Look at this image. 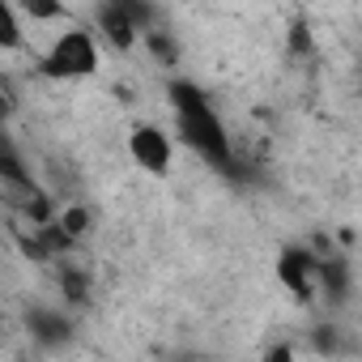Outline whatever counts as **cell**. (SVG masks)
<instances>
[{"label": "cell", "mask_w": 362, "mask_h": 362, "mask_svg": "<svg viewBox=\"0 0 362 362\" xmlns=\"http://www.w3.org/2000/svg\"><path fill=\"white\" fill-rule=\"evenodd\" d=\"M277 281L294 294V298H311L320 290V260L307 247H286L277 256Z\"/></svg>", "instance_id": "4"}, {"label": "cell", "mask_w": 362, "mask_h": 362, "mask_svg": "<svg viewBox=\"0 0 362 362\" xmlns=\"http://www.w3.org/2000/svg\"><path fill=\"white\" fill-rule=\"evenodd\" d=\"M128 153L132 162L145 170V175H170V162H175V141L158 128V124H136L132 136H128Z\"/></svg>", "instance_id": "3"}, {"label": "cell", "mask_w": 362, "mask_h": 362, "mask_svg": "<svg viewBox=\"0 0 362 362\" xmlns=\"http://www.w3.org/2000/svg\"><path fill=\"white\" fill-rule=\"evenodd\" d=\"M86 222H90V218H86V209H64L56 226H60V230H64L69 239H77V235H86V230H90Z\"/></svg>", "instance_id": "7"}, {"label": "cell", "mask_w": 362, "mask_h": 362, "mask_svg": "<svg viewBox=\"0 0 362 362\" xmlns=\"http://www.w3.org/2000/svg\"><path fill=\"white\" fill-rule=\"evenodd\" d=\"M18 13H22L18 5L5 13V30H0V47H5V52H18V47H22V26H18Z\"/></svg>", "instance_id": "6"}, {"label": "cell", "mask_w": 362, "mask_h": 362, "mask_svg": "<svg viewBox=\"0 0 362 362\" xmlns=\"http://www.w3.org/2000/svg\"><path fill=\"white\" fill-rule=\"evenodd\" d=\"M166 103H170L179 141H184L197 158H205L214 170L230 175L235 170V145H230V132H226L218 107L205 98V90L192 86V81H170L166 86Z\"/></svg>", "instance_id": "1"}, {"label": "cell", "mask_w": 362, "mask_h": 362, "mask_svg": "<svg viewBox=\"0 0 362 362\" xmlns=\"http://www.w3.org/2000/svg\"><path fill=\"white\" fill-rule=\"evenodd\" d=\"M103 64V52H98V39L81 26L56 35V43L43 52L39 60V77L47 81H81V77H94Z\"/></svg>", "instance_id": "2"}, {"label": "cell", "mask_w": 362, "mask_h": 362, "mask_svg": "<svg viewBox=\"0 0 362 362\" xmlns=\"http://www.w3.org/2000/svg\"><path fill=\"white\" fill-rule=\"evenodd\" d=\"M13 5H18L22 18H30V22H60V18L69 13L64 0H13Z\"/></svg>", "instance_id": "5"}]
</instances>
